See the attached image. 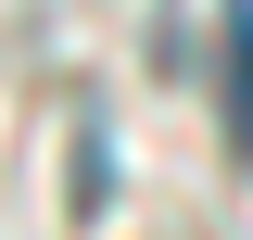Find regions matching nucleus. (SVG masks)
<instances>
[{
    "label": "nucleus",
    "instance_id": "f257e3e1",
    "mask_svg": "<svg viewBox=\"0 0 253 240\" xmlns=\"http://www.w3.org/2000/svg\"><path fill=\"white\" fill-rule=\"evenodd\" d=\"M228 126L253 152V0H228Z\"/></svg>",
    "mask_w": 253,
    "mask_h": 240
}]
</instances>
